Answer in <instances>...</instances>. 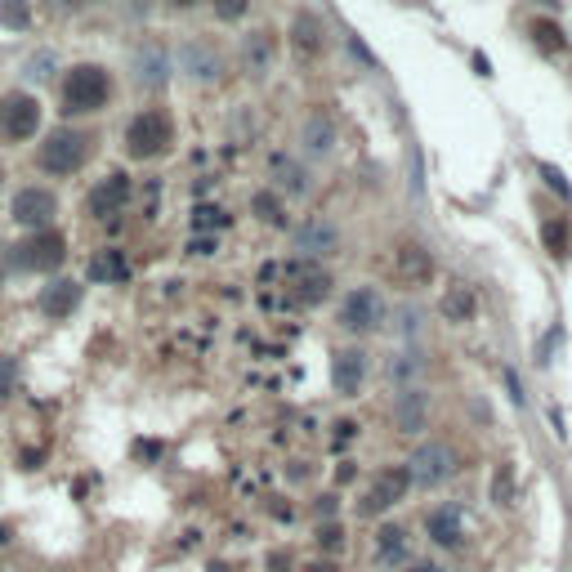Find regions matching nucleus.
I'll return each mask as SVG.
<instances>
[{
	"instance_id": "f8f14e48",
	"label": "nucleus",
	"mask_w": 572,
	"mask_h": 572,
	"mask_svg": "<svg viewBox=\"0 0 572 572\" xmlns=\"http://www.w3.org/2000/svg\"><path fill=\"white\" fill-rule=\"evenodd\" d=\"M54 215H59V197H54V188H45V184L18 188L14 202H9V219H14L18 228H27V233L54 228Z\"/></svg>"
},
{
	"instance_id": "4be33fe9",
	"label": "nucleus",
	"mask_w": 572,
	"mask_h": 572,
	"mask_svg": "<svg viewBox=\"0 0 572 572\" xmlns=\"http://www.w3.org/2000/svg\"><path fill=\"white\" fill-rule=\"evenodd\" d=\"M273 54H278L273 32H246L237 59H242V72L246 76H255V81H260V76H269V68H273Z\"/></svg>"
},
{
	"instance_id": "4c0bfd02",
	"label": "nucleus",
	"mask_w": 572,
	"mask_h": 572,
	"mask_svg": "<svg viewBox=\"0 0 572 572\" xmlns=\"http://www.w3.org/2000/svg\"><path fill=\"white\" fill-rule=\"evenodd\" d=\"M336 510H340V497H336V492H322V497L313 501V514H318V523H322V519H336Z\"/></svg>"
},
{
	"instance_id": "aec40b11",
	"label": "nucleus",
	"mask_w": 572,
	"mask_h": 572,
	"mask_svg": "<svg viewBox=\"0 0 572 572\" xmlns=\"http://www.w3.org/2000/svg\"><path fill=\"white\" fill-rule=\"evenodd\" d=\"M81 295H85V286H81V282H72V278H54V282H45V286H41V295H36V309H41L50 322H63V318H72V313L81 309Z\"/></svg>"
},
{
	"instance_id": "a19ab883",
	"label": "nucleus",
	"mask_w": 572,
	"mask_h": 572,
	"mask_svg": "<svg viewBox=\"0 0 572 572\" xmlns=\"http://www.w3.org/2000/svg\"><path fill=\"white\" fill-rule=\"evenodd\" d=\"M358 434V421H336V443H349Z\"/></svg>"
},
{
	"instance_id": "f3484780",
	"label": "nucleus",
	"mask_w": 572,
	"mask_h": 572,
	"mask_svg": "<svg viewBox=\"0 0 572 572\" xmlns=\"http://www.w3.org/2000/svg\"><path fill=\"white\" fill-rule=\"evenodd\" d=\"M425 537L438 550H461L465 546V510L456 501H443L425 514Z\"/></svg>"
},
{
	"instance_id": "c9c22d12",
	"label": "nucleus",
	"mask_w": 572,
	"mask_h": 572,
	"mask_svg": "<svg viewBox=\"0 0 572 572\" xmlns=\"http://www.w3.org/2000/svg\"><path fill=\"white\" fill-rule=\"evenodd\" d=\"M193 228H202V233H206V228H228V211H224V206H197Z\"/></svg>"
},
{
	"instance_id": "7ed1b4c3",
	"label": "nucleus",
	"mask_w": 572,
	"mask_h": 572,
	"mask_svg": "<svg viewBox=\"0 0 572 572\" xmlns=\"http://www.w3.org/2000/svg\"><path fill=\"white\" fill-rule=\"evenodd\" d=\"M407 474H412V488H443L447 479H456V470H461V456H456L452 443H443V438H425V443L412 447V456H407Z\"/></svg>"
},
{
	"instance_id": "f704fd0d",
	"label": "nucleus",
	"mask_w": 572,
	"mask_h": 572,
	"mask_svg": "<svg viewBox=\"0 0 572 572\" xmlns=\"http://www.w3.org/2000/svg\"><path fill=\"white\" fill-rule=\"evenodd\" d=\"M211 9L219 23H242V18L251 14V0H211Z\"/></svg>"
},
{
	"instance_id": "49530a36",
	"label": "nucleus",
	"mask_w": 572,
	"mask_h": 572,
	"mask_svg": "<svg viewBox=\"0 0 572 572\" xmlns=\"http://www.w3.org/2000/svg\"><path fill=\"white\" fill-rule=\"evenodd\" d=\"M85 5H103V0H85Z\"/></svg>"
},
{
	"instance_id": "a211bd4d",
	"label": "nucleus",
	"mask_w": 572,
	"mask_h": 572,
	"mask_svg": "<svg viewBox=\"0 0 572 572\" xmlns=\"http://www.w3.org/2000/svg\"><path fill=\"white\" fill-rule=\"evenodd\" d=\"M269 188L282 197V202H300V197L313 193V179H309V170H304L295 157L273 152V161H269Z\"/></svg>"
},
{
	"instance_id": "2eb2a0df",
	"label": "nucleus",
	"mask_w": 572,
	"mask_h": 572,
	"mask_svg": "<svg viewBox=\"0 0 572 572\" xmlns=\"http://www.w3.org/2000/svg\"><path fill=\"white\" fill-rule=\"evenodd\" d=\"M130 197H135V184H130L126 170H108V175L90 188V197H85V211H90L94 219L121 215L130 206Z\"/></svg>"
},
{
	"instance_id": "9b49d317",
	"label": "nucleus",
	"mask_w": 572,
	"mask_h": 572,
	"mask_svg": "<svg viewBox=\"0 0 572 572\" xmlns=\"http://www.w3.org/2000/svg\"><path fill=\"white\" fill-rule=\"evenodd\" d=\"M407 492H412V474H407V465H385V470H376L371 488L358 497V514L362 519H376V514L394 510L398 501H407Z\"/></svg>"
},
{
	"instance_id": "a878e982",
	"label": "nucleus",
	"mask_w": 572,
	"mask_h": 572,
	"mask_svg": "<svg viewBox=\"0 0 572 572\" xmlns=\"http://www.w3.org/2000/svg\"><path fill=\"white\" fill-rule=\"evenodd\" d=\"M90 282H108V286L130 282V260H126V251H117V246H103V251L90 260Z\"/></svg>"
},
{
	"instance_id": "5701e85b",
	"label": "nucleus",
	"mask_w": 572,
	"mask_h": 572,
	"mask_svg": "<svg viewBox=\"0 0 572 572\" xmlns=\"http://www.w3.org/2000/svg\"><path fill=\"white\" fill-rule=\"evenodd\" d=\"M300 143H304V157L322 161L336 152V121L327 117V112H309L304 117V130H300Z\"/></svg>"
},
{
	"instance_id": "c756f323",
	"label": "nucleus",
	"mask_w": 572,
	"mask_h": 572,
	"mask_svg": "<svg viewBox=\"0 0 572 572\" xmlns=\"http://www.w3.org/2000/svg\"><path fill=\"white\" fill-rule=\"evenodd\" d=\"M313 541H318V550L336 555V550H345V528H340L336 519H322V523H318V532H313Z\"/></svg>"
},
{
	"instance_id": "e433bc0d",
	"label": "nucleus",
	"mask_w": 572,
	"mask_h": 572,
	"mask_svg": "<svg viewBox=\"0 0 572 572\" xmlns=\"http://www.w3.org/2000/svg\"><path fill=\"white\" fill-rule=\"evenodd\" d=\"M532 32H537V41L546 45V50H555V54L568 45V41H564V32H559V27H550V23H532Z\"/></svg>"
},
{
	"instance_id": "423d86ee",
	"label": "nucleus",
	"mask_w": 572,
	"mask_h": 572,
	"mask_svg": "<svg viewBox=\"0 0 572 572\" xmlns=\"http://www.w3.org/2000/svg\"><path fill=\"white\" fill-rule=\"evenodd\" d=\"M336 322H340V331H349V336H376V331L389 322L385 295H380L376 286H354V291L340 300Z\"/></svg>"
},
{
	"instance_id": "0eeeda50",
	"label": "nucleus",
	"mask_w": 572,
	"mask_h": 572,
	"mask_svg": "<svg viewBox=\"0 0 572 572\" xmlns=\"http://www.w3.org/2000/svg\"><path fill=\"white\" fill-rule=\"evenodd\" d=\"M175 68L193 85H219L224 81V72H228V63H224V54H219L215 41H206V36H188V41H179V50H175Z\"/></svg>"
},
{
	"instance_id": "1a4fd4ad",
	"label": "nucleus",
	"mask_w": 572,
	"mask_h": 572,
	"mask_svg": "<svg viewBox=\"0 0 572 572\" xmlns=\"http://www.w3.org/2000/svg\"><path fill=\"white\" fill-rule=\"evenodd\" d=\"M41 130V99L32 90H5L0 94V139L27 143Z\"/></svg>"
},
{
	"instance_id": "79ce46f5",
	"label": "nucleus",
	"mask_w": 572,
	"mask_h": 572,
	"mask_svg": "<svg viewBox=\"0 0 572 572\" xmlns=\"http://www.w3.org/2000/svg\"><path fill=\"white\" fill-rule=\"evenodd\" d=\"M300 572H340V568H336V559H309Z\"/></svg>"
},
{
	"instance_id": "a18cd8bd",
	"label": "nucleus",
	"mask_w": 572,
	"mask_h": 572,
	"mask_svg": "<svg viewBox=\"0 0 572 572\" xmlns=\"http://www.w3.org/2000/svg\"><path fill=\"white\" fill-rule=\"evenodd\" d=\"M354 479V461H340V470H336V483H349Z\"/></svg>"
},
{
	"instance_id": "bb28decb",
	"label": "nucleus",
	"mask_w": 572,
	"mask_h": 572,
	"mask_svg": "<svg viewBox=\"0 0 572 572\" xmlns=\"http://www.w3.org/2000/svg\"><path fill=\"white\" fill-rule=\"evenodd\" d=\"M421 371H425V354H416V349H403V354L389 358V380H394L398 389H412Z\"/></svg>"
},
{
	"instance_id": "473e14b6",
	"label": "nucleus",
	"mask_w": 572,
	"mask_h": 572,
	"mask_svg": "<svg viewBox=\"0 0 572 572\" xmlns=\"http://www.w3.org/2000/svg\"><path fill=\"white\" fill-rule=\"evenodd\" d=\"M492 501L514 505V470L510 465H497V474H492Z\"/></svg>"
},
{
	"instance_id": "f257e3e1",
	"label": "nucleus",
	"mask_w": 572,
	"mask_h": 572,
	"mask_svg": "<svg viewBox=\"0 0 572 572\" xmlns=\"http://www.w3.org/2000/svg\"><path fill=\"white\" fill-rule=\"evenodd\" d=\"M112 72L103 63H72L63 76V112L68 117H90L112 103Z\"/></svg>"
},
{
	"instance_id": "4468645a",
	"label": "nucleus",
	"mask_w": 572,
	"mask_h": 572,
	"mask_svg": "<svg viewBox=\"0 0 572 572\" xmlns=\"http://www.w3.org/2000/svg\"><path fill=\"white\" fill-rule=\"evenodd\" d=\"M367 371H371V358L362 345H345L331 354V389L340 398H358L362 385H367Z\"/></svg>"
},
{
	"instance_id": "6ab92c4d",
	"label": "nucleus",
	"mask_w": 572,
	"mask_h": 572,
	"mask_svg": "<svg viewBox=\"0 0 572 572\" xmlns=\"http://www.w3.org/2000/svg\"><path fill=\"white\" fill-rule=\"evenodd\" d=\"M170 72H175V54L161 41H143L135 50V81L143 90H161L170 81Z\"/></svg>"
},
{
	"instance_id": "9d476101",
	"label": "nucleus",
	"mask_w": 572,
	"mask_h": 572,
	"mask_svg": "<svg viewBox=\"0 0 572 572\" xmlns=\"http://www.w3.org/2000/svg\"><path fill=\"white\" fill-rule=\"evenodd\" d=\"M389 273H394V282L403 286V291H421L438 273L434 251H429L425 242H416V237H403V242L394 246V255H389Z\"/></svg>"
},
{
	"instance_id": "7c9ffc66",
	"label": "nucleus",
	"mask_w": 572,
	"mask_h": 572,
	"mask_svg": "<svg viewBox=\"0 0 572 572\" xmlns=\"http://www.w3.org/2000/svg\"><path fill=\"white\" fill-rule=\"evenodd\" d=\"M54 68H59V59H54V50H41V54H32V59L23 63V76H27V81H50Z\"/></svg>"
},
{
	"instance_id": "2f4dec72",
	"label": "nucleus",
	"mask_w": 572,
	"mask_h": 572,
	"mask_svg": "<svg viewBox=\"0 0 572 572\" xmlns=\"http://www.w3.org/2000/svg\"><path fill=\"white\" fill-rule=\"evenodd\" d=\"M18 358L14 354H0V403H9V398L18 394Z\"/></svg>"
},
{
	"instance_id": "cd10ccee",
	"label": "nucleus",
	"mask_w": 572,
	"mask_h": 572,
	"mask_svg": "<svg viewBox=\"0 0 572 572\" xmlns=\"http://www.w3.org/2000/svg\"><path fill=\"white\" fill-rule=\"evenodd\" d=\"M251 211L260 215L269 228H286V224H291V215H286V202H282L278 193H273V188H260V193L251 197Z\"/></svg>"
},
{
	"instance_id": "dca6fc26",
	"label": "nucleus",
	"mask_w": 572,
	"mask_h": 572,
	"mask_svg": "<svg viewBox=\"0 0 572 572\" xmlns=\"http://www.w3.org/2000/svg\"><path fill=\"white\" fill-rule=\"evenodd\" d=\"M286 45H291V54L300 63H313L327 54V23H322L313 9H300V14L291 18V27H286Z\"/></svg>"
},
{
	"instance_id": "ddd939ff",
	"label": "nucleus",
	"mask_w": 572,
	"mask_h": 572,
	"mask_svg": "<svg viewBox=\"0 0 572 572\" xmlns=\"http://www.w3.org/2000/svg\"><path fill=\"white\" fill-rule=\"evenodd\" d=\"M291 246H295V260H318V264H322L327 255L340 251V228H336V219H327V215L304 219V224L295 228Z\"/></svg>"
},
{
	"instance_id": "412c9836",
	"label": "nucleus",
	"mask_w": 572,
	"mask_h": 572,
	"mask_svg": "<svg viewBox=\"0 0 572 572\" xmlns=\"http://www.w3.org/2000/svg\"><path fill=\"white\" fill-rule=\"evenodd\" d=\"M394 429L398 434H421V429H429V394L421 385H412V389H398L394 394Z\"/></svg>"
},
{
	"instance_id": "20e7f679",
	"label": "nucleus",
	"mask_w": 572,
	"mask_h": 572,
	"mask_svg": "<svg viewBox=\"0 0 572 572\" xmlns=\"http://www.w3.org/2000/svg\"><path fill=\"white\" fill-rule=\"evenodd\" d=\"M282 291L291 304H304V309H313V304L331 300V291H336V273L327 269V264L318 260H286L282 264Z\"/></svg>"
},
{
	"instance_id": "58836bf2",
	"label": "nucleus",
	"mask_w": 572,
	"mask_h": 572,
	"mask_svg": "<svg viewBox=\"0 0 572 572\" xmlns=\"http://www.w3.org/2000/svg\"><path fill=\"white\" fill-rule=\"evenodd\" d=\"M416 331H421V309H403V313H398V336L412 340Z\"/></svg>"
},
{
	"instance_id": "6e6552de",
	"label": "nucleus",
	"mask_w": 572,
	"mask_h": 572,
	"mask_svg": "<svg viewBox=\"0 0 572 572\" xmlns=\"http://www.w3.org/2000/svg\"><path fill=\"white\" fill-rule=\"evenodd\" d=\"M14 264L27 273H59L68 264V237L59 228H41V233H27V242L14 246Z\"/></svg>"
},
{
	"instance_id": "ea45409f",
	"label": "nucleus",
	"mask_w": 572,
	"mask_h": 572,
	"mask_svg": "<svg viewBox=\"0 0 572 572\" xmlns=\"http://www.w3.org/2000/svg\"><path fill=\"white\" fill-rule=\"evenodd\" d=\"M188 251H193V255H215L219 242H215V237H193V242H188Z\"/></svg>"
},
{
	"instance_id": "c85d7f7f",
	"label": "nucleus",
	"mask_w": 572,
	"mask_h": 572,
	"mask_svg": "<svg viewBox=\"0 0 572 572\" xmlns=\"http://www.w3.org/2000/svg\"><path fill=\"white\" fill-rule=\"evenodd\" d=\"M541 237H546L550 255H568V251H572V233H568V219H564V215L546 219V228H541Z\"/></svg>"
},
{
	"instance_id": "f03ea898",
	"label": "nucleus",
	"mask_w": 572,
	"mask_h": 572,
	"mask_svg": "<svg viewBox=\"0 0 572 572\" xmlns=\"http://www.w3.org/2000/svg\"><path fill=\"white\" fill-rule=\"evenodd\" d=\"M170 143H175V117H170L166 108H143V112L130 117V126H126V152L135 161L166 157Z\"/></svg>"
},
{
	"instance_id": "72a5a7b5",
	"label": "nucleus",
	"mask_w": 572,
	"mask_h": 572,
	"mask_svg": "<svg viewBox=\"0 0 572 572\" xmlns=\"http://www.w3.org/2000/svg\"><path fill=\"white\" fill-rule=\"evenodd\" d=\"M0 23H5V27H27V23H32L27 0H0Z\"/></svg>"
},
{
	"instance_id": "39448f33",
	"label": "nucleus",
	"mask_w": 572,
	"mask_h": 572,
	"mask_svg": "<svg viewBox=\"0 0 572 572\" xmlns=\"http://www.w3.org/2000/svg\"><path fill=\"white\" fill-rule=\"evenodd\" d=\"M85 161H90V135L72 130V126H59L36 148V166H41L45 175H76Z\"/></svg>"
},
{
	"instance_id": "c03bdc74",
	"label": "nucleus",
	"mask_w": 572,
	"mask_h": 572,
	"mask_svg": "<svg viewBox=\"0 0 572 572\" xmlns=\"http://www.w3.org/2000/svg\"><path fill=\"white\" fill-rule=\"evenodd\" d=\"M407 572H447L443 564H429V559H416V564H407Z\"/></svg>"
},
{
	"instance_id": "393cba45",
	"label": "nucleus",
	"mask_w": 572,
	"mask_h": 572,
	"mask_svg": "<svg viewBox=\"0 0 572 572\" xmlns=\"http://www.w3.org/2000/svg\"><path fill=\"white\" fill-rule=\"evenodd\" d=\"M376 564L380 568L407 564V528L403 523H380L376 528Z\"/></svg>"
},
{
	"instance_id": "b1692460",
	"label": "nucleus",
	"mask_w": 572,
	"mask_h": 572,
	"mask_svg": "<svg viewBox=\"0 0 572 572\" xmlns=\"http://www.w3.org/2000/svg\"><path fill=\"white\" fill-rule=\"evenodd\" d=\"M438 313H443L447 322H456V327L474 322V313H479V295H474V286L470 282H452L443 291V300H438Z\"/></svg>"
},
{
	"instance_id": "37998d69",
	"label": "nucleus",
	"mask_w": 572,
	"mask_h": 572,
	"mask_svg": "<svg viewBox=\"0 0 572 572\" xmlns=\"http://www.w3.org/2000/svg\"><path fill=\"white\" fill-rule=\"evenodd\" d=\"M161 5H166V9H179V14H188V9H197L202 0H161Z\"/></svg>"
}]
</instances>
